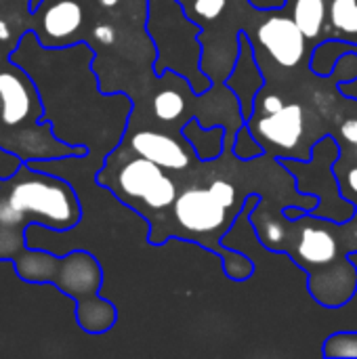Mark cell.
Returning a JSON list of instances; mask_svg holds the SVG:
<instances>
[{"label": "cell", "instance_id": "6da1fadb", "mask_svg": "<svg viewBox=\"0 0 357 359\" xmlns=\"http://www.w3.org/2000/svg\"><path fill=\"white\" fill-rule=\"evenodd\" d=\"M82 219L76 189L61 177L34 162H23L13 175L0 179V261H13L27 248L32 225L69 231Z\"/></svg>", "mask_w": 357, "mask_h": 359}, {"label": "cell", "instance_id": "7a4b0ae2", "mask_svg": "<svg viewBox=\"0 0 357 359\" xmlns=\"http://www.w3.org/2000/svg\"><path fill=\"white\" fill-rule=\"evenodd\" d=\"M15 273L29 284H50L76 303V322L88 334H103L116 322V307L99 297L103 273L90 252L55 257L27 246L13 261Z\"/></svg>", "mask_w": 357, "mask_h": 359}, {"label": "cell", "instance_id": "3957f363", "mask_svg": "<svg viewBox=\"0 0 357 359\" xmlns=\"http://www.w3.org/2000/svg\"><path fill=\"white\" fill-rule=\"evenodd\" d=\"M97 183L112 189L122 202H143L151 210L173 206L179 196L175 181L164 172V168L143 156L130 158L114 170L103 164L97 172Z\"/></svg>", "mask_w": 357, "mask_h": 359}, {"label": "cell", "instance_id": "277c9868", "mask_svg": "<svg viewBox=\"0 0 357 359\" xmlns=\"http://www.w3.org/2000/svg\"><path fill=\"white\" fill-rule=\"evenodd\" d=\"M88 0H42L32 13V32L44 48H65L84 42Z\"/></svg>", "mask_w": 357, "mask_h": 359}, {"label": "cell", "instance_id": "5b68a950", "mask_svg": "<svg viewBox=\"0 0 357 359\" xmlns=\"http://www.w3.org/2000/svg\"><path fill=\"white\" fill-rule=\"evenodd\" d=\"M173 212L177 223L189 233H215L219 227L227 225L229 208L221 204V200L206 187L185 189L177 196L173 204Z\"/></svg>", "mask_w": 357, "mask_h": 359}, {"label": "cell", "instance_id": "8992f818", "mask_svg": "<svg viewBox=\"0 0 357 359\" xmlns=\"http://www.w3.org/2000/svg\"><path fill=\"white\" fill-rule=\"evenodd\" d=\"M257 38L280 67H297L305 55V34L288 17H269L257 29Z\"/></svg>", "mask_w": 357, "mask_h": 359}, {"label": "cell", "instance_id": "52a82bcc", "mask_svg": "<svg viewBox=\"0 0 357 359\" xmlns=\"http://www.w3.org/2000/svg\"><path fill=\"white\" fill-rule=\"evenodd\" d=\"M248 128L259 141L271 143L282 151H290L299 145L305 133V114L299 103H290L284 105L280 111L257 118V124L252 122L248 124Z\"/></svg>", "mask_w": 357, "mask_h": 359}, {"label": "cell", "instance_id": "ba28073f", "mask_svg": "<svg viewBox=\"0 0 357 359\" xmlns=\"http://www.w3.org/2000/svg\"><path fill=\"white\" fill-rule=\"evenodd\" d=\"M130 147L137 156H143L164 170H185L189 166L187 149L168 135L158 130H137L130 135Z\"/></svg>", "mask_w": 357, "mask_h": 359}, {"label": "cell", "instance_id": "9c48e42d", "mask_svg": "<svg viewBox=\"0 0 357 359\" xmlns=\"http://www.w3.org/2000/svg\"><path fill=\"white\" fill-rule=\"evenodd\" d=\"M240 57H238V63L234 67V78L227 80V86L236 93L238 101L242 103V114H244V120L250 118V107L255 105V97L259 95V90L263 88L265 80L257 67V61L255 57L250 55V46L244 38V34L240 36Z\"/></svg>", "mask_w": 357, "mask_h": 359}, {"label": "cell", "instance_id": "30bf717a", "mask_svg": "<svg viewBox=\"0 0 357 359\" xmlns=\"http://www.w3.org/2000/svg\"><path fill=\"white\" fill-rule=\"evenodd\" d=\"M324 225L326 223H322L320 227L309 225L301 231L295 252V261L301 267H322L335 261L339 244L332 231Z\"/></svg>", "mask_w": 357, "mask_h": 359}, {"label": "cell", "instance_id": "8fae6325", "mask_svg": "<svg viewBox=\"0 0 357 359\" xmlns=\"http://www.w3.org/2000/svg\"><path fill=\"white\" fill-rule=\"evenodd\" d=\"M326 15H328L326 0H297L292 8V19L301 27L307 40L320 36L326 23Z\"/></svg>", "mask_w": 357, "mask_h": 359}, {"label": "cell", "instance_id": "7c38bea8", "mask_svg": "<svg viewBox=\"0 0 357 359\" xmlns=\"http://www.w3.org/2000/svg\"><path fill=\"white\" fill-rule=\"evenodd\" d=\"M328 17L332 29L339 34L341 42H357V0H332L328 6Z\"/></svg>", "mask_w": 357, "mask_h": 359}, {"label": "cell", "instance_id": "4fadbf2b", "mask_svg": "<svg viewBox=\"0 0 357 359\" xmlns=\"http://www.w3.org/2000/svg\"><path fill=\"white\" fill-rule=\"evenodd\" d=\"M151 107H154V116L160 122H175L183 114V109H185V99H183L181 93L164 88V90H160L154 97Z\"/></svg>", "mask_w": 357, "mask_h": 359}, {"label": "cell", "instance_id": "5bb4252c", "mask_svg": "<svg viewBox=\"0 0 357 359\" xmlns=\"http://www.w3.org/2000/svg\"><path fill=\"white\" fill-rule=\"evenodd\" d=\"M326 358H357V332H335L324 343Z\"/></svg>", "mask_w": 357, "mask_h": 359}, {"label": "cell", "instance_id": "9a60e30c", "mask_svg": "<svg viewBox=\"0 0 357 359\" xmlns=\"http://www.w3.org/2000/svg\"><path fill=\"white\" fill-rule=\"evenodd\" d=\"M234 151H236V156L240 160H252V158L265 154L263 145L257 141V137L252 135V130L248 126H242L238 130V137H236V143H234Z\"/></svg>", "mask_w": 357, "mask_h": 359}, {"label": "cell", "instance_id": "2e32d148", "mask_svg": "<svg viewBox=\"0 0 357 359\" xmlns=\"http://www.w3.org/2000/svg\"><path fill=\"white\" fill-rule=\"evenodd\" d=\"M225 6H227V0H194V4L189 6V13L204 21H215L217 17L223 15Z\"/></svg>", "mask_w": 357, "mask_h": 359}, {"label": "cell", "instance_id": "e0dca14e", "mask_svg": "<svg viewBox=\"0 0 357 359\" xmlns=\"http://www.w3.org/2000/svg\"><path fill=\"white\" fill-rule=\"evenodd\" d=\"M208 189L221 200V204L223 206H227L229 210L236 206V187L229 183V181H225V179H215L210 185H208Z\"/></svg>", "mask_w": 357, "mask_h": 359}, {"label": "cell", "instance_id": "ac0fdd59", "mask_svg": "<svg viewBox=\"0 0 357 359\" xmlns=\"http://www.w3.org/2000/svg\"><path fill=\"white\" fill-rule=\"evenodd\" d=\"M261 238H263V244H265L267 248H271V250H280V244H282V242H284V238H286V229H284V225H282V223L271 221V223H267V229H265V231H261Z\"/></svg>", "mask_w": 357, "mask_h": 359}, {"label": "cell", "instance_id": "d6986e66", "mask_svg": "<svg viewBox=\"0 0 357 359\" xmlns=\"http://www.w3.org/2000/svg\"><path fill=\"white\" fill-rule=\"evenodd\" d=\"M23 162L25 160L19 154H15V151H11V149H6V147L0 145V179L13 175Z\"/></svg>", "mask_w": 357, "mask_h": 359}, {"label": "cell", "instance_id": "ffe728a7", "mask_svg": "<svg viewBox=\"0 0 357 359\" xmlns=\"http://www.w3.org/2000/svg\"><path fill=\"white\" fill-rule=\"evenodd\" d=\"M284 105H286V103L282 101V97H280V95H265V97H263V101H261V109H263L265 114L280 111Z\"/></svg>", "mask_w": 357, "mask_h": 359}, {"label": "cell", "instance_id": "44dd1931", "mask_svg": "<svg viewBox=\"0 0 357 359\" xmlns=\"http://www.w3.org/2000/svg\"><path fill=\"white\" fill-rule=\"evenodd\" d=\"M341 135H343L349 143L357 145V120H347V122H343Z\"/></svg>", "mask_w": 357, "mask_h": 359}, {"label": "cell", "instance_id": "7402d4cb", "mask_svg": "<svg viewBox=\"0 0 357 359\" xmlns=\"http://www.w3.org/2000/svg\"><path fill=\"white\" fill-rule=\"evenodd\" d=\"M345 181H347V187H349V189H351L353 194H357V166H356V168H351V170L347 172Z\"/></svg>", "mask_w": 357, "mask_h": 359}, {"label": "cell", "instance_id": "603a6c76", "mask_svg": "<svg viewBox=\"0 0 357 359\" xmlns=\"http://www.w3.org/2000/svg\"><path fill=\"white\" fill-rule=\"evenodd\" d=\"M40 2H42V0H32V13L40 6Z\"/></svg>", "mask_w": 357, "mask_h": 359}, {"label": "cell", "instance_id": "cb8c5ba5", "mask_svg": "<svg viewBox=\"0 0 357 359\" xmlns=\"http://www.w3.org/2000/svg\"><path fill=\"white\" fill-rule=\"evenodd\" d=\"M356 151H357V145H356Z\"/></svg>", "mask_w": 357, "mask_h": 359}]
</instances>
